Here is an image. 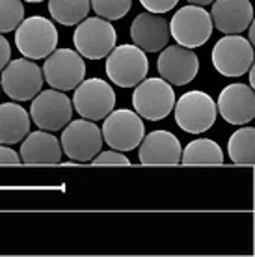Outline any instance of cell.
<instances>
[{
    "mask_svg": "<svg viewBox=\"0 0 255 257\" xmlns=\"http://www.w3.org/2000/svg\"><path fill=\"white\" fill-rule=\"evenodd\" d=\"M15 45L25 58L43 60L58 47V30L51 19L32 15L15 28Z\"/></svg>",
    "mask_w": 255,
    "mask_h": 257,
    "instance_id": "1",
    "label": "cell"
},
{
    "mask_svg": "<svg viewBox=\"0 0 255 257\" xmlns=\"http://www.w3.org/2000/svg\"><path fill=\"white\" fill-rule=\"evenodd\" d=\"M175 123L190 135H201L214 125L218 116L216 103L209 93L201 90H192L181 95L173 104Z\"/></svg>",
    "mask_w": 255,
    "mask_h": 257,
    "instance_id": "2",
    "label": "cell"
},
{
    "mask_svg": "<svg viewBox=\"0 0 255 257\" xmlns=\"http://www.w3.org/2000/svg\"><path fill=\"white\" fill-rule=\"evenodd\" d=\"M175 104V91L164 78H144L134 86V112L144 119L160 121L170 114Z\"/></svg>",
    "mask_w": 255,
    "mask_h": 257,
    "instance_id": "3",
    "label": "cell"
},
{
    "mask_svg": "<svg viewBox=\"0 0 255 257\" xmlns=\"http://www.w3.org/2000/svg\"><path fill=\"white\" fill-rule=\"evenodd\" d=\"M212 19L211 13L203 6L188 4L175 12L170 21V36L179 45L188 49H198L205 45L212 36Z\"/></svg>",
    "mask_w": 255,
    "mask_h": 257,
    "instance_id": "4",
    "label": "cell"
},
{
    "mask_svg": "<svg viewBox=\"0 0 255 257\" xmlns=\"http://www.w3.org/2000/svg\"><path fill=\"white\" fill-rule=\"evenodd\" d=\"M117 34L112 23L102 17L82 19L73 34V43L80 56L89 60L106 58L108 52L115 47Z\"/></svg>",
    "mask_w": 255,
    "mask_h": 257,
    "instance_id": "5",
    "label": "cell"
},
{
    "mask_svg": "<svg viewBox=\"0 0 255 257\" xmlns=\"http://www.w3.org/2000/svg\"><path fill=\"white\" fill-rule=\"evenodd\" d=\"M104 69L115 86L134 88L147 77L149 62H147L146 52L136 45H119L108 52Z\"/></svg>",
    "mask_w": 255,
    "mask_h": 257,
    "instance_id": "6",
    "label": "cell"
},
{
    "mask_svg": "<svg viewBox=\"0 0 255 257\" xmlns=\"http://www.w3.org/2000/svg\"><path fill=\"white\" fill-rule=\"evenodd\" d=\"M102 142H106L115 151H133L140 146L146 136V127L142 117L129 108L112 110L104 117L101 128Z\"/></svg>",
    "mask_w": 255,
    "mask_h": 257,
    "instance_id": "7",
    "label": "cell"
},
{
    "mask_svg": "<svg viewBox=\"0 0 255 257\" xmlns=\"http://www.w3.org/2000/svg\"><path fill=\"white\" fill-rule=\"evenodd\" d=\"M43 80L54 90L71 91L86 77L84 58L73 49H54L43 64Z\"/></svg>",
    "mask_w": 255,
    "mask_h": 257,
    "instance_id": "8",
    "label": "cell"
},
{
    "mask_svg": "<svg viewBox=\"0 0 255 257\" xmlns=\"http://www.w3.org/2000/svg\"><path fill=\"white\" fill-rule=\"evenodd\" d=\"M43 88V73L30 58H17L2 67V90L13 101H32Z\"/></svg>",
    "mask_w": 255,
    "mask_h": 257,
    "instance_id": "9",
    "label": "cell"
},
{
    "mask_svg": "<svg viewBox=\"0 0 255 257\" xmlns=\"http://www.w3.org/2000/svg\"><path fill=\"white\" fill-rule=\"evenodd\" d=\"M214 69L223 77H242L253 65V47L238 34H227L218 39L211 54Z\"/></svg>",
    "mask_w": 255,
    "mask_h": 257,
    "instance_id": "10",
    "label": "cell"
},
{
    "mask_svg": "<svg viewBox=\"0 0 255 257\" xmlns=\"http://www.w3.org/2000/svg\"><path fill=\"white\" fill-rule=\"evenodd\" d=\"M73 110H77L84 119L99 121L104 119L115 106V91L102 78H86L75 88Z\"/></svg>",
    "mask_w": 255,
    "mask_h": 257,
    "instance_id": "11",
    "label": "cell"
},
{
    "mask_svg": "<svg viewBox=\"0 0 255 257\" xmlns=\"http://www.w3.org/2000/svg\"><path fill=\"white\" fill-rule=\"evenodd\" d=\"M73 117V103L71 99L60 90L39 91L32 99L30 106V119L41 131H62Z\"/></svg>",
    "mask_w": 255,
    "mask_h": 257,
    "instance_id": "12",
    "label": "cell"
},
{
    "mask_svg": "<svg viewBox=\"0 0 255 257\" xmlns=\"http://www.w3.org/2000/svg\"><path fill=\"white\" fill-rule=\"evenodd\" d=\"M60 146L73 162H91L102 148L101 128L91 119L69 121L64 127Z\"/></svg>",
    "mask_w": 255,
    "mask_h": 257,
    "instance_id": "13",
    "label": "cell"
},
{
    "mask_svg": "<svg viewBox=\"0 0 255 257\" xmlns=\"http://www.w3.org/2000/svg\"><path fill=\"white\" fill-rule=\"evenodd\" d=\"M160 77L173 86H185L190 84L199 71L198 54L183 45L164 47L157 62Z\"/></svg>",
    "mask_w": 255,
    "mask_h": 257,
    "instance_id": "14",
    "label": "cell"
},
{
    "mask_svg": "<svg viewBox=\"0 0 255 257\" xmlns=\"http://www.w3.org/2000/svg\"><path fill=\"white\" fill-rule=\"evenodd\" d=\"M170 23L162 13L144 12L131 25V39L144 52H159L170 41Z\"/></svg>",
    "mask_w": 255,
    "mask_h": 257,
    "instance_id": "15",
    "label": "cell"
},
{
    "mask_svg": "<svg viewBox=\"0 0 255 257\" xmlns=\"http://www.w3.org/2000/svg\"><path fill=\"white\" fill-rule=\"evenodd\" d=\"M216 110L231 125H246L255 117V93L251 86L229 84L218 97Z\"/></svg>",
    "mask_w": 255,
    "mask_h": 257,
    "instance_id": "16",
    "label": "cell"
},
{
    "mask_svg": "<svg viewBox=\"0 0 255 257\" xmlns=\"http://www.w3.org/2000/svg\"><path fill=\"white\" fill-rule=\"evenodd\" d=\"M181 142L170 131H153L140 142L138 159L147 166H173L181 162Z\"/></svg>",
    "mask_w": 255,
    "mask_h": 257,
    "instance_id": "17",
    "label": "cell"
},
{
    "mask_svg": "<svg viewBox=\"0 0 255 257\" xmlns=\"http://www.w3.org/2000/svg\"><path fill=\"white\" fill-rule=\"evenodd\" d=\"M211 19L222 34H240L253 21V6L249 0H212Z\"/></svg>",
    "mask_w": 255,
    "mask_h": 257,
    "instance_id": "18",
    "label": "cell"
},
{
    "mask_svg": "<svg viewBox=\"0 0 255 257\" xmlns=\"http://www.w3.org/2000/svg\"><path fill=\"white\" fill-rule=\"evenodd\" d=\"M19 159L25 164H60L62 146L56 136L49 131H36L25 136Z\"/></svg>",
    "mask_w": 255,
    "mask_h": 257,
    "instance_id": "19",
    "label": "cell"
},
{
    "mask_svg": "<svg viewBox=\"0 0 255 257\" xmlns=\"http://www.w3.org/2000/svg\"><path fill=\"white\" fill-rule=\"evenodd\" d=\"M30 114L17 103L0 104V144L13 146L30 133Z\"/></svg>",
    "mask_w": 255,
    "mask_h": 257,
    "instance_id": "20",
    "label": "cell"
},
{
    "mask_svg": "<svg viewBox=\"0 0 255 257\" xmlns=\"http://www.w3.org/2000/svg\"><path fill=\"white\" fill-rule=\"evenodd\" d=\"M183 164H223V151L211 138L192 140L181 153Z\"/></svg>",
    "mask_w": 255,
    "mask_h": 257,
    "instance_id": "21",
    "label": "cell"
},
{
    "mask_svg": "<svg viewBox=\"0 0 255 257\" xmlns=\"http://www.w3.org/2000/svg\"><path fill=\"white\" fill-rule=\"evenodd\" d=\"M229 159L240 166H253L255 162V128L240 127L235 131L227 144Z\"/></svg>",
    "mask_w": 255,
    "mask_h": 257,
    "instance_id": "22",
    "label": "cell"
},
{
    "mask_svg": "<svg viewBox=\"0 0 255 257\" xmlns=\"http://www.w3.org/2000/svg\"><path fill=\"white\" fill-rule=\"evenodd\" d=\"M91 4L89 0H49V13L56 23L75 26L88 17Z\"/></svg>",
    "mask_w": 255,
    "mask_h": 257,
    "instance_id": "23",
    "label": "cell"
},
{
    "mask_svg": "<svg viewBox=\"0 0 255 257\" xmlns=\"http://www.w3.org/2000/svg\"><path fill=\"white\" fill-rule=\"evenodd\" d=\"M25 19L23 0H0V34L13 32Z\"/></svg>",
    "mask_w": 255,
    "mask_h": 257,
    "instance_id": "24",
    "label": "cell"
},
{
    "mask_svg": "<svg viewBox=\"0 0 255 257\" xmlns=\"http://www.w3.org/2000/svg\"><path fill=\"white\" fill-rule=\"evenodd\" d=\"M93 12L106 21H117L131 12L133 0H89Z\"/></svg>",
    "mask_w": 255,
    "mask_h": 257,
    "instance_id": "25",
    "label": "cell"
},
{
    "mask_svg": "<svg viewBox=\"0 0 255 257\" xmlns=\"http://www.w3.org/2000/svg\"><path fill=\"white\" fill-rule=\"evenodd\" d=\"M91 162L93 164H112V166H129L131 164V161H129L127 157L123 155V151H115V149H112V151H104V153H99L91 159Z\"/></svg>",
    "mask_w": 255,
    "mask_h": 257,
    "instance_id": "26",
    "label": "cell"
},
{
    "mask_svg": "<svg viewBox=\"0 0 255 257\" xmlns=\"http://www.w3.org/2000/svg\"><path fill=\"white\" fill-rule=\"evenodd\" d=\"M179 0H140V4L146 8L147 12L153 13H166L175 8Z\"/></svg>",
    "mask_w": 255,
    "mask_h": 257,
    "instance_id": "27",
    "label": "cell"
},
{
    "mask_svg": "<svg viewBox=\"0 0 255 257\" xmlns=\"http://www.w3.org/2000/svg\"><path fill=\"white\" fill-rule=\"evenodd\" d=\"M19 162L21 159L19 155H17V151H13L12 148H6L4 144L0 146V164H12V166H15Z\"/></svg>",
    "mask_w": 255,
    "mask_h": 257,
    "instance_id": "28",
    "label": "cell"
},
{
    "mask_svg": "<svg viewBox=\"0 0 255 257\" xmlns=\"http://www.w3.org/2000/svg\"><path fill=\"white\" fill-rule=\"evenodd\" d=\"M10 58H12V47H10V41L0 34V71H2V67L10 62Z\"/></svg>",
    "mask_w": 255,
    "mask_h": 257,
    "instance_id": "29",
    "label": "cell"
},
{
    "mask_svg": "<svg viewBox=\"0 0 255 257\" xmlns=\"http://www.w3.org/2000/svg\"><path fill=\"white\" fill-rule=\"evenodd\" d=\"M188 4H196V6H207V4H212V0H186Z\"/></svg>",
    "mask_w": 255,
    "mask_h": 257,
    "instance_id": "30",
    "label": "cell"
},
{
    "mask_svg": "<svg viewBox=\"0 0 255 257\" xmlns=\"http://www.w3.org/2000/svg\"><path fill=\"white\" fill-rule=\"evenodd\" d=\"M25 2H32V4H38V2H43V0H25Z\"/></svg>",
    "mask_w": 255,
    "mask_h": 257,
    "instance_id": "31",
    "label": "cell"
}]
</instances>
